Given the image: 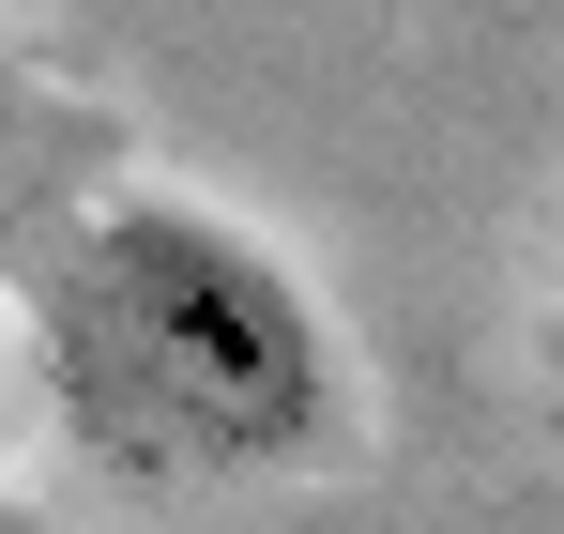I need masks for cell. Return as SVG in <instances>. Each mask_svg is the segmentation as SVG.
Returning a JSON list of instances; mask_svg holds the SVG:
<instances>
[{
    "instance_id": "cell-3",
    "label": "cell",
    "mask_w": 564,
    "mask_h": 534,
    "mask_svg": "<svg viewBox=\"0 0 564 534\" xmlns=\"http://www.w3.org/2000/svg\"><path fill=\"white\" fill-rule=\"evenodd\" d=\"M550 397H564V290H550Z\"/></svg>"
},
{
    "instance_id": "cell-4",
    "label": "cell",
    "mask_w": 564,
    "mask_h": 534,
    "mask_svg": "<svg viewBox=\"0 0 564 534\" xmlns=\"http://www.w3.org/2000/svg\"><path fill=\"white\" fill-rule=\"evenodd\" d=\"M0 534H15V520H0Z\"/></svg>"
},
{
    "instance_id": "cell-1",
    "label": "cell",
    "mask_w": 564,
    "mask_h": 534,
    "mask_svg": "<svg viewBox=\"0 0 564 534\" xmlns=\"http://www.w3.org/2000/svg\"><path fill=\"white\" fill-rule=\"evenodd\" d=\"M46 366L77 444L169 489L290 473L336 444V321L321 290L214 199H93L46 260Z\"/></svg>"
},
{
    "instance_id": "cell-2",
    "label": "cell",
    "mask_w": 564,
    "mask_h": 534,
    "mask_svg": "<svg viewBox=\"0 0 564 534\" xmlns=\"http://www.w3.org/2000/svg\"><path fill=\"white\" fill-rule=\"evenodd\" d=\"M15 199H31V122H15V77H0V229H15Z\"/></svg>"
}]
</instances>
